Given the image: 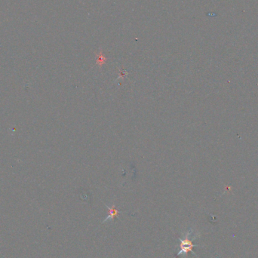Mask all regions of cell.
<instances>
[{"instance_id": "obj_1", "label": "cell", "mask_w": 258, "mask_h": 258, "mask_svg": "<svg viewBox=\"0 0 258 258\" xmlns=\"http://www.w3.org/2000/svg\"><path fill=\"white\" fill-rule=\"evenodd\" d=\"M195 239H197L196 235L194 234V230L191 228L185 233L183 239L179 238L178 239L180 241V248L181 249H180L179 252L176 254V257H178L180 255L186 256L189 254V252H192V254L195 255V254L192 251V248L196 246L192 243V241Z\"/></svg>"}, {"instance_id": "obj_2", "label": "cell", "mask_w": 258, "mask_h": 258, "mask_svg": "<svg viewBox=\"0 0 258 258\" xmlns=\"http://www.w3.org/2000/svg\"><path fill=\"white\" fill-rule=\"evenodd\" d=\"M106 206H107V208H108L109 210V214L108 216H107V217L103 220V222H102L103 223L109 221V220H113L115 218H116V217H117L118 216H119V213H120V211H119V210L116 208V206L115 205L109 207L108 205H106Z\"/></svg>"}, {"instance_id": "obj_3", "label": "cell", "mask_w": 258, "mask_h": 258, "mask_svg": "<svg viewBox=\"0 0 258 258\" xmlns=\"http://www.w3.org/2000/svg\"><path fill=\"white\" fill-rule=\"evenodd\" d=\"M107 61V57L103 54V52H100L96 54V63L99 66H102Z\"/></svg>"}]
</instances>
